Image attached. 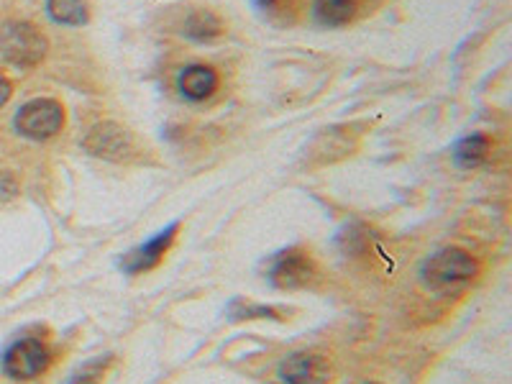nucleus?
Returning <instances> with one entry per match:
<instances>
[{"label":"nucleus","mask_w":512,"mask_h":384,"mask_svg":"<svg viewBox=\"0 0 512 384\" xmlns=\"http://www.w3.org/2000/svg\"><path fill=\"white\" fill-rule=\"evenodd\" d=\"M369 384H377V382H369Z\"/></svg>","instance_id":"obj_19"},{"label":"nucleus","mask_w":512,"mask_h":384,"mask_svg":"<svg viewBox=\"0 0 512 384\" xmlns=\"http://www.w3.org/2000/svg\"><path fill=\"white\" fill-rule=\"evenodd\" d=\"M47 13L62 26H82L90 18L88 0H47Z\"/></svg>","instance_id":"obj_11"},{"label":"nucleus","mask_w":512,"mask_h":384,"mask_svg":"<svg viewBox=\"0 0 512 384\" xmlns=\"http://www.w3.org/2000/svg\"><path fill=\"white\" fill-rule=\"evenodd\" d=\"M177 228H180V223H172L169 228L159 231L154 239H149L146 244L136 246L134 251H128L126 259L121 262L123 272L141 274V272H149V269L157 267V264L164 259V254L169 251V246H172V241H175Z\"/></svg>","instance_id":"obj_7"},{"label":"nucleus","mask_w":512,"mask_h":384,"mask_svg":"<svg viewBox=\"0 0 512 384\" xmlns=\"http://www.w3.org/2000/svg\"><path fill=\"white\" fill-rule=\"evenodd\" d=\"M315 274V264L303 249H287L272 259L269 267V280L280 290H297L305 287Z\"/></svg>","instance_id":"obj_5"},{"label":"nucleus","mask_w":512,"mask_h":384,"mask_svg":"<svg viewBox=\"0 0 512 384\" xmlns=\"http://www.w3.org/2000/svg\"><path fill=\"white\" fill-rule=\"evenodd\" d=\"M182 34H185L187 39L210 41L223 34V21L216 16V13L208 11V8H198V11H192L190 16L185 18Z\"/></svg>","instance_id":"obj_10"},{"label":"nucleus","mask_w":512,"mask_h":384,"mask_svg":"<svg viewBox=\"0 0 512 384\" xmlns=\"http://www.w3.org/2000/svg\"><path fill=\"white\" fill-rule=\"evenodd\" d=\"M85 152H90L93 157L103 159H118L128 152L131 139H128V131L123 126L113 121H103L98 126H93L88 131V136L82 139Z\"/></svg>","instance_id":"obj_8"},{"label":"nucleus","mask_w":512,"mask_h":384,"mask_svg":"<svg viewBox=\"0 0 512 384\" xmlns=\"http://www.w3.org/2000/svg\"><path fill=\"white\" fill-rule=\"evenodd\" d=\"M11 93H13V85L11 80H8L6 75H0V108L11 100Z\"/></svg>","instance_id":"obj_17"},{"label":"nucleus","mask_w":512,"mask_h":384,"mask_svg":"<svg viewBox=\"0 0 512 384\" xmlns=\"http://www.w3.org/2000/svg\"><path fill=\"white\" fill-rule=\"evenodd\" d=\"M280 379L285 384H328L331 382V367L320 354L297 351L280 364Z\"/></svg>","instance_id":"obj_6"},{"label":"nucleus","mask_w":512,"mask_h":384,"mask_svg":"<svg viewBox=\"0 0 512 384\" xmlns=\"http://www.w3.org/2000/svg\"><path fill=\"white\" fill-rule=\"evenodd\" d=\"M489 149H492V144H489L487 136L472 134V136H466V139H461L459 144H456L454 159H456V164H459V167L474 169L489 157Z\"/></svg>","instance_id":"obj_12"},{"label":"nucleus","mask_w":512,"mask_h":384,"mask_svg":"<svg viewBox=\"0 0 512 384\" xmlns=\"http://www.w3.org/2000/svg\"><path fill=\"white\" fill-rule=\"evenodd\" d=\"M52 364V349L39 338H21L3 354V369L13 379H34Z\"/></svg>","instance_id":"obj_4"},{"label":"nucleus","mask_w":512,"mask_h":384,"mask_svg":"<svg viewBox=\"0 0 512 384\" xmlns=\"http://www.w3.org/2000/svg\"><path fill=\"white\" fill-rule=\"evenodd\" d=\"M13 123H16L18 134L26 136V139H52L64 126V108L54 98L29 100L26 105H21V111L16 113V121Z\"/></svg>","instance_id":"obj_3"},{"label":"nucleus","mask_w":512,"mask_h":384,"mask_svg":"<svg viewBox=\"0 0 512 384\" xmlns=\"http://www.w3.org/2000/svg\"><path fill=\"white\" fill-rule=\"evenodd\" d=\"M108 364H111V356L88 361L85 367L77 369V372L72 374L70 384H100L103 382V374H105V369H108Z\"/></svg>","instance_id":"obj_14"},{"label":"nucleus","mask_w":512,"mask_h":384,"mask_svg":"<svg viewBox=\"0 0 512 384\" xmlns=\"http://www.w3.org/2000/svg\"><path fill=\"white\" fill-rule=\"evenodd\" d=\"M359 0H318L315 3V18L323 26H344L354 18Z\"/></svg>","instance_id":"obj_13"},{"label":"nucleus","mask_w":512,"mask_h":384,"mask_svg":"<svg viewBox=\"0 0 512 384\" xmlns=\"http://www.w3.org/2000/svg\"><path fill=\"white\" fill-rule=\"evenodd\" d=\"M49 44L36 26L11 21L0 29V54L16 67H34L44 59Z\"/></svg>","instance_id":"obj_2"},{"label":"nucleus","mask_w":512,"mask_h":384,"mask_svg":"<svg viewBox=\"0 0 512 384\" xmlns=\"http://www.w3.org/2000/svg\"><path fill=\"white\" fill-rule=\"evenodd\" d=\"M272 308H264V305H244L239 313H233L236 318H264V315H272Z\"/></svg>","instance_id":"obj_16"},{"label":"nucleus","mask_w":512,"mask_h":384,"mask_svg":"<svg viewBox=\"0 0 512 384\" xmlns=\"http://www.w3.org/2000/svg\"><path fill=\"white\" fill-rule=\"evenodd\" d=\"M254 3H256V6H259V8H272L274 3H277V0H254Z\"/></svg>","instance_id":"obj_18"},{"label":"nucleus","mask_w":512,"mask_h":384,"mask_svg":"<svg viewBox=\"0 0 512 384\" xmlns=\"http://www.w3.org/2000/svg\"><path fill=\"white\" fill-rule=\"evenodd\" d=\"M479 264L469 251L448 246L425 259L420 267V280L433 292H456L477 277Z\"/></svg>","instance_id":"obj_1"},{"label":"nucleus","mask_w":512,"mask_h":384,"mask_svg":"<svg viewBox=\"0 0 512 384\" xmlns=\"http://www.w3.org/2000/svg\"><path fill=\"white\" fill-rule=\"evenodd\" d=\"M16 192H18L16 177H13L11 172H6V169H0V200L16 198Z\"/></svg>","instance_id":"obj_15"},{"label":"nucleus","mask_w":512,"mask_h":384,"mask_svg":"<svg viewBox=\"0 0 512 384\" xmlns=\"http://www.w3.org/2000/svg\"><path fill=\"white\" fill-rule=\"evenodd\" d=\"M177 88L187 100L200 103L218 90V72L208 64H190L177 77Z\"/></svg>","instance_id":"obj_9"}]
</instances>
